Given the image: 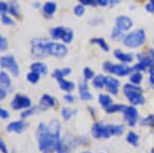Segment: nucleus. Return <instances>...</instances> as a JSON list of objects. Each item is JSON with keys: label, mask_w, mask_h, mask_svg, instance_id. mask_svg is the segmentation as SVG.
<instances>
[{"label": "nucleus", "mask_w": 154, "mask_h": 153, "mask_svg": "<svg viewBox=\"0 0 154 153\" xmlns=\"http://www.w3.org/2000/svg\"><path fill=\"white\" fill-rule=\"evenodd\" d=\"M36 139L38 142V148L42 152L46 151H58L63 145L61 139H56L49 134L48 124L41 122L38 124L36 130Z\"/></svg>", "instance_id": "1"}, {"label": "nucleus", "mask_w": 154, "mask_h": 153, "mask_svg": "<svg viewBox=\"0 0 154 153\" xmlns=\"http://www.w3.org/2000/svg\"><path fill=\"white\" fill-rule=\"evenodd\" d=\"M146 32L143 29H137V30L131 31L123 37L122 42L125 46L128 48H137L142 46L146 42Z\"/></svg>", "instance_id": "2"}, {"label": "nucleus", "mask_w": 154, "mask_h": 153, "mask_svg": "<svg viewBox=\"0 0 154 153\" xmlns=\"http://www.w3.org/2000/svg\"><path fill=\"white\" fill-rule=\"evenodd\" d=\"M123 93L126 96V99L134 106L143 105L145 103L143 90L139 85H135L133 83H126L123 85Z\"/></svg>", "instance_id": "3"}, {"label": "nucleus", "mask_w": 154, "mask_h": 153, "mask_svg": "<svg viewBox=\"0 0 154 153\" xmlns=\"http://www.w3.org/2000/svg\"><path fill=\"white\" fill-rule=\"evenodd\" d=\"M0 68L11 73L14 77H19L21 73L18 61L11 55H4L0 58Z\"/></svg>", "instance_id": "4"}, {"label": "nucleus", "mask_w": 154, "mask_h": 153, "mask_svg": "<svg viewBox=\"0 0 154 153\" xmlns=\"http://www.w3.org/2000/svg\"><path fill=\"white\" fill-rule=\"evenodd\" d=\"M46 42L48 40L44 38H35L31 41V55L34 59L41 60L48 56Z\"/></svg>", "instance_id": "5"}, {"label": "nucleus", "mask_w": 154, "mask_h": 153, "mask_svg": "<svg viewBox=\"0 0 154 153\" xmlns=\"http://www.w3.org/2000/svg\"><path fill=\"white\" fill-rule=\"evenodd\" d=\"M103 69L106 72L112 73L119 77H123L131 72V68L128 67L125 64H112L109 61L103 63Z\"/></svg>", "instance_id": "6"}, {"label": "nucleus", "mask_w": 154, "mask_h": 153, "mask_svg": "<svg viewBox=\"0 0 154 153\" xmlns=\"http://www.w3.org/2000/svg\"><path fill=\"white\" fill-rule=\"evenodd\" d=\"M46 50L48 55L56 57V58H65L68 55V47L66 44L58 42V41H49L46 42Z\"/></svg>", "instance_id": "7"}, {"label": "nucleus", "mask_w": 154, "mask_h": 153, "mask_svg": "<svg viewBox=\"0 0 154 153\" xmlns=\"http://www.w3.org/2000/svg\"><path fill=\"white\" fill-rule=\"evenodd\" d=\"M32 106V100L28 96L23 95L21 93H18L14 96L11 102V107L12 110L16 111H23L25 109H28Z\"/></svg>", "instance_id": "8"}, {"label": "nucleus", "mask_w": 154, "mask_h": 153, "mask_svg": "<svg viewBox=\"0 0 154 153\" xmlns=\"http://www.w3.org/2000/svg\"><path fill=\"white\" fill-rule=\"evenodd\" d=\"M91 135L96 139H109L112 135L111 124H103L101 122L94 123L91 127Z\"/></svg>", "instance_id": "9"}, {"label": "nucleus", "mask_w": 154, "mask_h": 153, "mask_svg": "<svg viewBox=\"0 0 154 153\" xmlns=\"http://www.w3.org/2000/svg\"><path fill=\"white\" fill-rule=\"evenodd\" d=\"M29 123L25 119H19L11 121L6 125V132L11 133V134H22L28 129Z\"/></svg>", "instance_id": "10"}, {"label": "nucleus", "mask_w": 154, "mask_h": 153, "mask_svg": "<svg viewBox=\"0 0 154 153\" xmlns=\"http://www.w3.org/2000/svg\"><path fill=\"white\" fill-rule=\"evenodd\" d=\"M57 105H58V100L56 98L49 93H44L39 100L37 108L40 111H46L51 108L57 107Z\"/></svg>", "instance_id": "11"}, {"label": "nucleus", "mask_w": 154, "mask_h": 153, "mask_svg": "<svg viewBox=\"0 0 154 153\" xmlns=\"http://www.w3.org/2000/svg\"><path fill=\"white\" fill-rule=\"evenodd\" d=\"M133 26H134V21L128 16L121 14V16H118L115 19V27L120 31H122L123 33L130 31L133 28Z\"/></svg>", "instance_id": "12"}, {"label": "nucleus", "mask_w": 154, "mask_h": 153, "mask_svg": "<svg viewBox=\"0 0 154 153\" xmlns=\"http://www.w3.org/2000/svg\"><path fill=\"white\" fill-rule=\"evenodd\" d=\"M123 116H125V121L128 122V124L130 127H135L137 121H138L139 113L138 110L136 109L134 106H128L125 107V109L123 110Z\"/></svg>", "instance_id": "13"}, {"label": "nucleus", "mask_w": 154, "mask_h": 153, "mask_svg": "<svg viewBox=\"0 0 154 153\" xmlns=\"http://www.w3.org/2000/svg\"><path fill=\"white\" fill-rule=\"evenodd\" d=\"M78 92H79V98L80 100L85 101V102H88V101H91L94 99L91 93L89 92L88 88V84L85 80L79 82L78 84Z\"/></svg>", "instance_id": "14"}, {"label": "nucleus", "mask_w": 154, "mask_h": 153, "mask_svg": "<svg viewBox=\"0 0 154 153\" xmlns=\"http://www.w3.org/2000/svg\"><path fill=\"white\" fill-rule=\"evenodd\" d=\"M119 84H120V82L116 78H113L111 76H106L105 77V86L107 90L110 93H112V95L115 96L118 93Z\"/></svg>", "instance_id": "15"}, {"label": "nucleus", "mask_w": 154, "mask_h": 153, "mask_svg": "<svg viewBox=\"0 0 154 153\" xmlns=\"http://www.w3.org/2000/svg\"><path fill=\"white\" fill-rule=\"evenodd\" d=\"M49 134L56 139H61V123L58 119H51L48 124Z\"/></svg>", "instance_id": "16"}, {"label": "nucleus", "mask_w": 154, "mask_h": 153, "mask_svg": "<svg viewBox=\"0 0 154 153\" xmlns=\"http://www.w3.org/2000/svg\"><path fill=\"white\" fill-rule=\"evenodd\" d=\"M57 9H58V5L54 1H48L42 5V12L46 18H53Z\"/></svg>", "instance_id": "17"}, {"label": "nucleus", "mask_w": 154, "mask_h": 153, "mask_svg": "<svg viewBox=\"0 0 154 153\" xmlns=\"http://www.w3.org/2000/svg\"><path fill=\"white\" fill-rule=\"evenodd\" d=\"M114 57L116 59L121 62L122 64H128V63H131L134 61V56L131 54H128V53H123L122 50L120 49H115L114 50Z\"/></svg>", "instance_id": "18"}, {"label": "nucleus", "mask_w": 154, "mask_h": 153, "mask_svg": "<svg viewBox=\"0 0 154 153\" xmlns=\"http://www.w3.org/2000/svg\"><path fill=\"white\" fill-rule=\"evenodd\" d=\"M0 87L5 90H11V75H9L8 72H6V71H4V70L0 71Z\"/></svg>", "instance_id": "19"}, {"label": "nucleus", "mask_w": 154, "mask_h": 153, "mask_svg": "<svg viewBox=\"0 0 154 153\" xmlns=\"http://www.w3.org/2000/svg\"><path fill=\"white\" fill-rule=\"evenodd\" d=\"M30 71H33V72H36L40 74V75H45V74H48V68L44 63H42L40 61H37L30 65Z\"/></svg>", "instance_id": "20"}, {"label": "nucleus", "mask_w": 154, "mask_h": 153, "mask_svg": "<svg viewBox=\"0 0 154 153\" xmlns=\"http://www.w3.org/2000/svg\"><path fill=\"white\" fill-rule=\"evenodd\" d=\"M65 30H66V27H64V26L54 27V28H51V31H49V35H51V39L54 41L62 40V37H63L64 33H65Z\"/></svg>", "instance_id": "21"}, {"label": "nucleus", "mask_w": 154, "mask_h": 153, "mask_svg": "<svg viewBox=\"0 0 154 153\" xmlns=\"http://www.w3.org/2000/svg\"><path fill=\"white\" fill-rule=\"evenodd\" d=\"M58 83L60 88L66 93H71L75 90V83L72 82V81L67 80L65 78H62V79L58 80Z\"/></svg>", "instance_id": "22"}, {"label": "nucleus", "mask_w": 154, "mask_h": 153, "mask_svg": "<svg viewBox=\"0 0 154 153\" xmlns=\"http://www.w3.org/2000/svg\"><path fill=\"white\" fill-rule=\"evenodd\" d=\"M71 72H72L71 68H68V67L62 68V69H54L53 74H51V76L58 81L60 79H62V78H65L66 76L70 75Z\"/></svg>", "instance_id": "23"}, {"label": "nucleus", "mask_w": 154, "mask_h": 153, "mask_svg": "<svg viewBox=\"0 0 154 153\" xmlns=\"http://www.w3.org/2000/svg\"><path fill=\"white\" fill-rule=\"evenodd\" d=\"M8 14L11 17L14 18H20L21 14H20V4L17 0H11L8 2Z\"/></svg>", "instance_id": "24"}, {"label": "nucleus", "mask_w": 154, "mask_h": 153, "mask_svg": "<svg viewBox=\"0 0 154 153\" xmlns=\"http://www.w3.org/2000/svg\"><path fill=\"white\" fill-rule=\"evenodd\" d=\"M91 44H97V45H98L102 50L106 51V53H108V51L110 50L109 44L107 43L105 38H103V37H94V38L91 39Z\"/></svg>", "instance_id": "25"}, {"label": "nucleus", "mask_w": 154, "mask_h": 153, "mask_svg": "<svg viewBox=\"0 0 154 153\" xmlns=\"http://www.w3.org/2000/svg\"><path fill=\"white\" fill-rule=\"evenodd\" d=\"M99 103H100L104 109H106L107 107H109V106H111L113 104V101L110 96L105 95V93H101V95L99 96Z\"/></svg>", "instance_id": "26"}, {"label": "nucleus", "mask_w": 154, "mask_h": 153, "mask_svg": "<svg viewBox=\"0 0 154 153\" xmlns=\"http://www.w3.org/2000/svg\"><path fill=\"white\" fill-rule=\"evenodd\" d=\"M73 38H74V32L72 30L71 28H68L66 27V30H65V33H64L63 37H62V41H63L64 44H69L73 41Z\"/></svg>", "instance_id": "27"}, {"label": "nucleus", "mask_w": 154, "mask_h": 153, "mask_svg": "<svg viewBox=\"0 0 154 153\" xmlns=\"http://www.w3.org/2000/svg\"><path fill=\"white\" fill-rule=\"evenodd\" d=\"M105 77L106 76L102 75V74H99V75H96L95 77L93 78V85L95 86L96 88H103L105 86Z\"/></svg>", "instance_id": "28"}, {"label": "nucleus", "mask_w": 154, "mask_h": 153, "mask_svg": "<svg viewBox=\"0 0 154 153\" xmlns=\"http://www.w3.org/2000/svg\"><path fill=\"white\" fill-rule=\"evenodd\" d=\"M40 76H41L40 74L33 72V71H29L26 75V79L29 83H31V84H36V83H38L39 80H40Z\"/></svg>", "instance_id": "29"}, {"label": "nucleus", "mask_w": 154, "mask_h": 153, "mask_svg": "<svg viewBox=\"0 0 154 153\" xmlns=\"http://www.w3.org/2000/svg\"><path fill=\"white\" fill-rule=\"evenodd\" d=\"M126 106L121 105V104H112L111 106L106 108V112L108 114H112V113H117V112H123V110L125 109Z\"/></svg>", "instance_id": "30"}, {"label": "nucleus", "mask_w": 154, "mask_h": 153, "mask_svg": "<svg viewBox=\"0 0 154 153\" xmlns=\"http://www.w3.org/2000/svg\"><path fill=\"white\" fill-rule=\"evenodd\" d=\"M38 108L35 107V106H31L30 108L28 109H25L21 112V114H20V116H21V119H25L26 120L27 118H29L30 116H32V115H34L36 113V111Z\"/></svg>", "instance_id": "31"}, {"label": "nucleus", "mask_w": 154, "mask_h": 153, "mask_svg": "<svg viewBox=\"0 0 154 153\" xmlns=\"http://www.w3.org/2000/svg\"><path fill=\"white\" fill-rule=\"evenodd\" d=\"M126 142L130 143L133 146H138L139 144V136L135 132H128L126 135Z\"/></svg>", "instance_id": "32"}, {"label": "nucleus", "mask_w": 154, "mask_h": 153, "mask_svg": "<svg viewBox=\"0 0 154 153\" xmlns=\"http://www.w3.org/2000/svg\"><path fill=\"white\" fill-rule=\"evenodd\" d=\"M61 114H62V117L64 118L65 121H69V120L73 117V115L75 114V111L70 109V108H63V109H62Z\"/></svg>", "instance_id": "33"}, {"label": "nucleus", "mask_w": 154, "mask_h": 153, "mask_svg": "<svg viewBox=\"0 0 154 153\" xmlns=\"http://www.w3.org/2000/svg\"><path fill=\"white\" fill-rule=\"evenodd\" d=\"M142 79H143V76L141 72H134L133 74L131 75V82L135 85H139L141 82H142Z\"/></svg>", "instance_id": "34"}, {"label": "nucleus", "mask_w": 154, "mask_h": 153, "mask_svg": "<svg viewBox=\"0 0 154 153\" xmlns=\"http://www.w3.org/2000/svg\"><path fill=\"white\" fill-rule=\"evenodd\" d=\"M123 37H125L123 36V32L117 29L116 27H114L112 29V32H111V39L117 41V40H120L121 38L123 39Z\"/></svg>", "instance_id": "35"}, {"label": "nucleus", "mask_w": 154, "mask_h": 153, "mask_svg": "<svg viewBox=\"0 0 154 153\" xmlns=\"http://www.w3.org/2000/svg\"><path fill=\"white\" fill-rule=\"evenodd\" d=\"M0 19H1V22L3 25H5V26H14V21L12 20L11 16H9V14H1L0 16Z\"/></svg>", "instance_id": "36"}, {"label": "nucleus", "mask_w": 154, "mask_h": 153, "mask_svg": "<svg viewBox=\"0 0 154 153\" xmlns=\"http://www.w3.org/2000/svg\"><path fill=\"white\" fill-rule=\"evenodd\" d=\"M73 12L76 17L80 18V17H83L84 14H85V6L81 5V4H77L76 6H74L73 8Z\"/></svg>", "instance_id": "37"}, {"label": "nucleus", "mask_w": 154, "mask_h": 153, "mask_svg": "<svg viewBox=\"0 0 154 153\" xmlns=\"http://www.w3.org/2000/svg\"><path fill=\"white\" fill-rule=\"evenodd\" d=\"M95 76H96L95 72H94L91 68L85 67L83 69V77H84V80H85V81H88L89 79H93Z\"/></svg>", "instance_id": "38"}, {"label": "nucleus", "mask_w": 154, "mask_h": 153, "mask_svg": "<svg viewBox=\"0 0 154 153\" xmlns=\"http://www.w3.org/2000/svg\"><path fill=\"white\" fill-rule=\"evenodd\" d=\"M111 130H112V135L113 136H119L123 133V127L122 125H118V124H111Z\"/></svg>", "instance_id": "39"}, {"label": "nucleus", "mask_w": 154, "mask_h": 153, "mask_svg": "<svg viewBox=\"0 0 154 153\" xmlns=\"http://www.w3.org/2000/svg\"><path fill=\"white\" fill-rule=\"evenodd\" d=\"M141 124L154 127V115H149V116H147L146 118H144L142 121H141Z\"/></svg>", "instance_id": "40"}, {"label": "nucleus", "mask_w": 154, "mask_h": 153, "mask_svg": "<svg viewBox=\"0 0 154 153\" xmlns=\"http://www.w3.org/2000/svg\"><path fill=\"white\" fill-rule=\"evenodd\" d=\"M7 47H8V41L6 37H4L0 33V51H5Z\"/></svg>", "instance_id": "41"}, {"label": "nucleus", "mask_w": 154, "mask_h": 153, "mask_svg": "<svg viewBox=\"0 0 154 153\" xmlns=\"http://www.w3.org/2000/svg\"><path fill=\"white\" fill-rule=\"evenodd\" d=\"M8 14V2L0 1V16Z\"/></svg>", "instance_id": "42"}, {"label": "nucleus", "mask_w": 154, "mask_h": 153, "mask_svg": "<svg viewBox=\"0 0 154 153\" xmlns=\"http://www.w3.org/2000/svg\"><path fill=\"white\" fill-rule=\"evenodd\" d=\"M9 117H11V114H9L8 111H7L6 109H4V108L0 107V119L7 120Z\"/></svg>", "instance_id": "43"}, {"label": "nucleus", "mask_w": 154, "mask_h": 153, "mask_svg": "<svg viewBox=\"0 0 154 153\" xmlns=\"http://www.w3.org/2000/svg\"><path fill=\"white\" fill-rule=\"evenodd\" d=\"M79 2V4L83 6H96V0H77Z\"/></svg>", "instance_id": "44"}, {"label": "nucleus", "mask_w": 154, "mask_h": 153, "mask_svg": "<svg viewBox=\"0 0 154 153\" xmlns=\"http://www.w3.org/2000/svg\"><path fill=\"white\" fill-rule=\"evenodd\" d=\"M0 152L1 153H9L8 147H7L6 143L4 142V140L2 139L1 136H0Z\"/></svg>", "instance_id": "45"}, {"label": "nucleus", "mask_w": 154, "mask_h": 153, "mask_svg": "<svg viewBox=\"0 0 154 153\" xmlns=\"http://www.w3.org/2000/svg\"><path fill=\"white\" fill-rule=\"evenodd\" d=\"M145 9H146V11H148V12H149V14H154V2L152 1V0H150V1L146 3Z\"/></svg>", "instance_id": "46"}, {"label": "nucleus", "mask_w": 154, "mask_h": 153, "mask_svg": "<svg viewBox=\"0 0 154 153\" xmlns=\"http://www.w3.org/2000/svg\"><path fill=\"white\" fill-rule=\"evenodd\" d=\"M63 98H64V100H65L67 103H70V104L75 102V97H74L73 95H71L70 93H67L66 95H64Z\"/></svg>", "instance_id": "47"}, {"label": "nucleus", "mask_w": 154, "mask_h": 153, "mask_svg": "<svg viewBox=\"0 0 154 153\" xmlns=\"http://www.w3.org/2000/svg\"><path fill=\"white\" fill-rule=\"evenodd\" d=\"M149 78H150L151 84H154V66L149 68Z\"/></svg>", "instance_id": "48"}, {"label": "nucleus", "mask_w": 154, "mask_h": 153, "mask_svg": "<svg viewBox=\"0 0 154 153\" xmlns=\"http://www.w3.org/2000/svg\"><path fill=\"white\" fill-rule=\"evenodd\" d=\"M96 3L98 4L99 6L106 7L109 5V0H96Z\"/></svg>", "instance_id": "49"}, {"label": "nucleus", "mask_w": 154, "mask_h": 153, "mask_svg": "<svg viewBox=\"0 0 154 153\" xmlns=\"http://www.w3.org/2000/svg\"><path fill=\"white\" fill-rule=\"evenodd\" d=\"M6 96H7V90L0 87V102H2L6 98Z\"/></svg>", "instance_id": "50"}, {"label": "nucleus", "mask_w": 154, "mask_h": 153, "mask_svg": "<svg viewBox=\"0 0 154 153\" xmlns=\"http://www.w3.org/2000/svg\"><path fill=\"white\" fill-rule=\"evenodd\" d=\"M120 3V0H109V5L111 7H114Z\"/></svg>", "instance_id": "51"}, {"label": "nucleus", "mask_w": 154, "mask_h": 153, "mask_svg": "<svg viewBox=\"0 0 154 153\" xmlns=\"http://www.w3.org/2000/svg\"><path fill=\"white\" fill-rule=\"evenodd\" d=\"M82 153H91V152H82Z\"/></svg>", "instance_id": "52"}, {"label": "nucleus", "mask_w": 154, "mask_h": 153, "mask_svg": "<svg viewBox=\"0 0 154 153\" xmlns=\"http://www.w3.org/2000/svg\"><path fill=\"white\" fill-rule=\"evenodd\" d=\"M152 1H153V2H154V0H152Z\"/></svg>", "instance_id": "53"}, {"label": "nucleus", "mask_w": 154, "mask_h": 153, "mask_svg": "<svg viewBox=\"0 0 154 153\" xmlns=\"http://www.w3.org/2000/svg\"><path fill=\"white\" fill-rule=\"evenodd\" d=\"M153 43H154V41H153Z\"/></svg>", "instance_id": "54"}]
</instances>
